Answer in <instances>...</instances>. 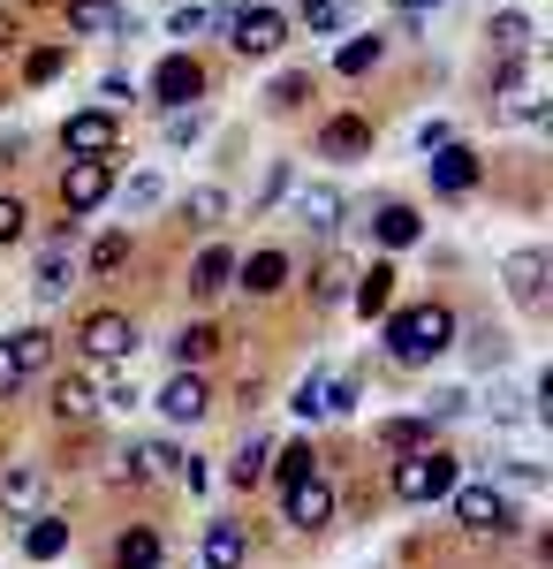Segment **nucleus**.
<instances>
[{
    "mask_svg": "<svg viewBox=\"0 0 553 569\" xmlns=\"http://www.w3.org/2000/svg\"><path fill=\"white\" fill-rule=\"evenodd\" d=\"M455 335H463V319H455V305H440V297L386 311V357L410 365V372L432 365V357H448V350H455Z\"/></svg>",
    "mask_w": 553,
    "mask_h": 569,
    "instance_id": "obj_1",
    "label": "nucleus"
},
{
    "mask_svg": "<svg viewBox=\"0 0 553 569\" xmlns=\"http://www.w3.org/2000/svg\"><path fill=\"white\" fill-rule=\"evenodd\" d=\"M463 479V463H455V448H410V456H394V471H386V493L394 501H410V509H432V501H448Z\"/></svg>",
    "mask_w": 553,
    "mask_h": 569,
    "instance_id": "obj_2",
    "label": "nucleus"
},
{
    "mask_svg": "<svg viewBox=\"0 0 553 569\" xmlns=\"http://www.w3.org/2000/svg\"><path fill=\"white\" fill-rule=\"evenodd\" d=\"M448 501H455V525H463L470 539H509V531H515V501L501 493V486H485V479L463 486V479H455Z\"/></svg>",
    "mask_w": 553,
    "mask_h": 569,
    "instance_id": "obj_3",
    "label": "nucleus"
},
{
    "mask_svg": "<svg viewBox=\"0 0 553 569\" xmlns=\"http://www.w3.org/2000/svg\"><path fill=\"white\" fill-rule=\"evenodd\" d=\"M137 319L129 311H114V305H99V311H84L77 319V350L91 357V365H122V357H137Z\"/></svg>",
    "mask_w": 553,
    "mask_h": 569,
    "instance_id": "obj_4",
    "label": "nucleus"
},
{
    "mask_svg": "<svg viewBox=\"0 0 553 569\" xmlns=\"http://www.w3.org/2000/svg\"><path fill=\"white\" fill-rule=\"evenodd\" d=\"M61 152H69V160H114V152H122V122H114V107H84V114H69V122H61Z\"/></svg>",
    "mask_w": 553,
    "mask_h": 569,
    "instance_id": "obj_5",
    "label": "nucleus"
},
{
    "mask_svg": "<svg viewBox=\"0 0 553 569\" xmlns=\"http://www.w3.org/2000/svg\"><path fill=\"white\" fill-rule=\"evenodd\" d=\"M228 46H235L243 61H265V53H281V46H289V16H281V8H235Z\"/></svg>",
    "mask_w": 553,
    "mask_h": 569,
    "instance_id": "obj_6",
    "label": "nucleus"
},
{
    "mask_svg": "<svg viewBox=\"0 0 553 569\" xmlns=\"http://www.w3.org/2000/svg\"><path fill=\"white\" fill-rule=\"evenodd\" d=\"M114 198V160H69L61 168V213H99Z\"/></svg>",
    "mask_w": 553,
    "mask_h": 569,
    "instance_id": "obj_7",
    "label": "nucleus"
},
{
    "mask_svg": "<svg viewBox=\"0 0 553 569\" xmlns=\"http://www.w3.org/2000/svg\"><path fill=\"white\" fill-rule=\"evenodd\" d=\"M281 517H289L296 531H326V525H334V479L311 471V479L281 486Z\"/></svg>",
    "mask_w": 553,
    "mask_h": 569,
    "instance_id": "obj_8",
    "label": "nucleus"
},
{
    "mask_svg": "<svg viewBox=\"0 0 553 569\" xmlns=\"http://www.w3.org/2000/svg\"><path fill=\"white\" fill-rule=\"evenodd\" d=\"M205 410H213V388H205V372H198V365H174V380L160 388V418H168V426H198Z\"/></svg>",
    "mask_w": 553,
    "mask_h": 569,
    "instance_id": "obj_9",
    "label": "nucleus"
},
{
    "mask_svg": "<svg viewBox=\"0 0 553 569\" xmlns=\"http://www.w3.org/2000/svg\"><path fill=\"white\" fill-rule=\"evenodd\" d=\"M546 273H553V251H539V243L509 251V266H501V281H509V297H515L523 311L546 305Z\"/></svg>",
    "mask_w": 553,
    "mask_h": 569,
    "instance_id": "obj_10",
    "label": "nucleus"
},
{
    "mask_svg": "<svg viewBox=\"0 0 553 569\" xmlns=\"http://www.w3.org/2000/svg\"><path fill=\"white\" fill-rule=\"evenodd\" d=\"M198 555H205V569H251V525L213 517V525H205V539H198Z\"/></svg>",
    "mask_w": 553,
    "mask_h": 569,
    "instance_id": "obj_11",
    "label": "nucleus"
},
{
    "mask_svg": "<svg viewBox=\"0 0 553 569\" xmlns=\"http://www.w3.org/2000/svg\"><path fill=\"white\" fill-rule=\"evenodd\" d=\"M152 99H168V107H198V99H205V69H198L190 53H168V61L152 69Z\"/></svg>",
    "mask_w": 553,
    "mask_h": 569,
    "instance_id": "obj_12",
    "label": "nucleus"
},
{
    "mask_svg": "<svg viewBox=\"0 0 553 569\" xmlns=\"http://www.w3.org/2000/svg\"><path fill=\"white\" fill-rule=\"evenodd\" d=\"M425 168H432V190H448V198H463V190H477V152L470 144H432L425 152Z\"/></svg>",
    "mask_w": 553,
    "mask_h": 569,
    "instance_id": "obj_13",
    "label": "nucleus"
},
{
    "mask_svg": "<svg viewBox=\"0 0 553 569\" xmlns=\"http://www.w3.org/2000/svg\"><path fill=\"white\" fill-rule=\"evenodd\" d=\"M46 410H53V426H91V418H99V388H91V372H61Z\"/></svg>",
    "mask_w": 553,
    "mask_h": 569,
    "instance_id": "obj_14",
    "label": "nucleus"
},
{
    "mask_svg": "<svg viewBox=\"0 0 553 569\" xmlns=\"http://www.w3.org/2000/svg\"><path fill=\"white\" fill-rule=\"evenodd\" d=\"M69 39H129L122 0H69Z\"/></svg>",
    "mask_w": 553,
    "mask_h": 569,
    "instance_id": "obj_15",
    "label": "nucleus"
},
{
    "mask_svg": "<svg viewBox=\"0 0 553 569\" xmlns=\"http://www.w3.org/2000/svg\"><path fill=\"white\" fill-rule=\"evenodd\" d=\"M394 281H402V273H394V259H372L356 281H349V305L364 311V319H386V311H394Z\"/></svg>",
    "mask_w": 553,
    "mask_h": 569,
    "instance_id": "obj_16",
    "label": "nucleus"
},
{
    "mask_svg": "<svg viewBox=\"0 0 553 569\" xmlns=\"http://www.w3.org/2000/svg\"><path fill=\"white\" fill-rule=\"evenodd\" d=\"M372 440H380L386 456H410V448H432V440H440V418H432V410H410V418H380V426H372Z\"/></svg>",
    "mask_w": 553,
    "mask_h": 569,
    "instance_id": "obj_17",
    "label": "nucleus"
},
{
    "mask_svg": "<svg viewBox=\"0 0 553 569\" xmlns=\"http://www.w3.org/2000/svg\"><path fill=\"white\" fill-rule=\"evenodd\" d=\"M319 152H326V160H364V152H372V122H364V114H326V122H319Z\"/></svg>",
    "mask_w": 553,
    "mask_h": 569,
    "instance_id": "obj_18",
    "label": "nucleus"
},
{
    "mask_svg": "<svg viewBox=\"0 0 553 569\" xmlns=\"http://www.w3.org/2000/svg\"><path fill=\"white\" fill-rule=\"evenodd\" d=\"M235 281H243V297H281L289 289V251H251V259H235Z\"/></svg>",
    "mask_w": 553,
    "mask_h": 569,
    "instance_id": "obj_19",
    "label": "nucleus"
},
{
    "mask_svg": "<svg viewBox=\"0 0 553 569\" xmlns=\"http://www.w3.org/2000/svg\"><path fill=\"white\" fill-rule=\"evenodd\" d=\"M69 281H77V251H69V228H61V236H53V243L39 251V273H31V289H39V297H69Z\"/></svg>",
    "mask_w": 553,
    "mask_h": 569,
    "instance_id": "obj_20",
    "label": "nucleus"
},
{
    "mask_svg": "<svg viewBox=\"0 0 553 569\" xmlns=\"http://www.w3.org/2000/svg\"><path fill=\"white\" fill-rule=\"evenodd\" d=\"M160 555H168V547H160V531H152V525L114 531V547H107V562H114V569H160Z\"/></svg>",
    "mask_w": 553,
    "mask_h": 569,
    "instance_id": "obj_21",
    "label": "nucleus"
},
{
    "mask_svg": "<svg viewBox=\"0 0 553 569\" xmlns=\"http://www.w3.org/2000/svg\"><path fill=\"white\" fill-rule=\"evenodd\" d=\"M228 281H235V251H228V243H205V251L190 259V297H220Z\"/></svg>",
    "mask_w": 553,
    "mask_h": 569,
    "instance_id": "obj_22",
    "label": "nucleus"
},
{
    "mask_svg": "<svg viewBox=\"0 0 553 569\" xmlns=\"http://www.w3.org/2000/svg\"><path fill=\"white\" fill-rule=\"evenodd\" d=\"M296 220L311 228V236H334V228H341V190H334V182H311V190L296 198Z\"/></svg>",
    "mask_w": 553,
    "mask_h": 569,
    "instance_id": "obj_23",
    "label": "nucleus"
},
{
    "mask_svg": "<svg viewBox=\"0 0 553 569\" xmlns=\"http://www.w3.org/2000/svg\"><path fill=\"white\" fill-rule=\"evenodd\" d=\"M372 236H380V251H410V243L425 236V220H418V206H380Z\"/></svg>",
    "mask_w": 553,
    "mask_h": 569,
    "instance_id": "obj_24",
    "label": "nucleus"
},
{
    "mask_svg": "<svg viewBox=\"0 0 553 569\" xmlns=\"http://www.w3.org/2000/svg\"><path fill=\"white\" fill-rule=\"evenodd\" d=\"M23 555H31V562H61V555H69V517H31Z\"/></svg>",
    "mask_w": 553,
    "mask_h": 569,
    "instance_id": "obj_25",
    "label": "nucleus"
},
{
    "mask_svg": "<svg viewBox=\"0 0 553 569\" xmlns=\"http://www.w3.org/2000/svg\"><path fill=\"white\" fill-rule=\"evenodd\" d=\"M8 357H16L23 380H31V372H53V335H46V327H23V335H8Z\"/></svg>",
    "mask_w": 553,
    "mask_h": 569,
    "instance_id": "obj_26",
    "label": "nucleus"
},
{
    "mask_svg": "<svg viewBox=\"0 0 553 569\" xmlns=\"http://www.w3.org/2000/svg\"><path fill=\"white\" fill-rule=\"evenodd\" d=\"M265 463H273V440H265V433H243V448L228 456V479H235V486H258V479H265Z\"/></svg>",
    "mask_w": 553,
    "mask_h": 569,
    "instance_id": "obj_27",
    "label": "nucleus"
},
{
    "mask_svg": "<svg viewBox=\"0 0 553 569\" xmlns=\"http://www.w3.org/2000/svg\"><path fill=\"white\" fill-rule=\"evenodd\" d=\"M523 46H531V16H523V8H501V16H493V53H501V61H523Z\"/></svg>",
    "mask_w": 553,
    "mask_h": 569,
    "instance_id": "obj_28",
    "label": "nucleus"
},
{
    "mask_svg": "<svg viewBox=\"0 0 553 569\" xmlns=\"http://www.w3.org/2000/svg\"><path fill=\"white\" fill-rule=\"evenodd\" d=\"M265 471H273L281 486H296V479L319 471V448H311V440H289V448H273V463H265Z\"/></svg>",
    "mask_w": 553,
    "mask_h": 569,
    "instance_id": "obj_29",
    "label": "nucleus"
},
{
    "mask_svg": "<svg viewBox=\"0 0 553 569\" xmlns=\"http://www.w3.org/2000/svg\"><path fill=\"white\" fill-rule=\"evenodd\" d=\"M61 69H69V39H53V46H31V53H23V84H53Z\"/></svg>",
    "mask_w": 553,
    "mask_h": 569,
    "instance_id": "obj_30",
    "label": "nucleus"
},
{
    "mask_svg": "<svg viewBox=\"0 0 553 569\" xmlns=\"http://www.w3.org/2000/svg\"><path fill=\"white\" fill-rule=\"evenodd\" d=\"M213 350H220V327H213V319H198V327H182V335H174V365H205Z\"/></svg>",
    "mask_w": 553,
    "mask_h": 569,
    "instance_id": "obj_31",
    "label": "nucleus"
},
{
    "mask_svg": "<svg viewBox=\"0 0 553 569\" xmlns=\"http://www.w3.org/2000/svg\"><path fill=\"white\" fill-rule=\"evenodd\" d=\"M303 99H311V69H281L273 91H265V107H273V114H296Z\"/></svg>",
    "mask_w": 553,
    "mask_h": 569,
    "instance_id": "obj_32",
    "label": "nucleus"
},
{
    "mask_svg": "<svg viewBox=\"0 0 553 569\" xmlns=\"http://www.w3.org/2000/svg\"><path fill=\"white\" fill-rule=\"evenodd\" d=\"M39 486H46L39 463H16V471H0V501H8V509H23V501H39Z\"/></svg>",
    "mask_w": 553,
    "mask_h": 569,
    "instance_id": "obj_33",
    "label": "nucleus"
},
{
    "mask_svg": "<svg viewBox=\"0 0 553 569\" xmlns=\"http://www.w3.org/2000/svg\"><path fill=\"white\" fill-rule=\"evenodd\" d=\"M380 53H386L380 31H372V39H349V46L334 53V69H341V77H364V69H380Z\"/></svg>",
    "mask_w": 553,
    "mask_h": 569,
    "instance_id": "obj_34",
    "label": "nucleus"
},
{
    "mask_svg": "<svg viewBox=\"0 0 553 569\" xmlns=\"http://www.w3.org/2000/svg\"><path fill=\"white\" fill-rule=\"evenodd\" d=\"M182 213L198 220V228H220V213H228V190H220V182H198V190L182 198Z\"/></svg>",
    "mask_w": 553,
    "mask_h": 569,
    "instance_id": "obj_35",
    "label": "nucleus"
},
{
    "mask_svg": "<svg viewBox=\"0 0 553 569\" xmlns=\"http://www.w3.org/2000/svg\"><path fill=\"white\" fill-rule=\"evenodd\" d=\"M341 16H349V0H303V8H296V23H303V31H319V39L341 31Z\"/></svg>",
    "mask_w": 553,
    "mask_h": 569,
    "instance_id": "obj_36",
    "label": "nucleus"
},
{
    "mask_svg": "<svg viewBox=\"0 0 553 569\" xmlns=\"http://www.w3.org/2000/svg\"><path fill=\"white\" fill-rule=\"evenodd\" d=\"M289 410H296V418H326V372H303L296 395H289Z\"/></svg>",
    "mask_w": 553,
    "mask_h": 569,
    "instance_id": "obj_37",
    "label": "nucleus"
},
{
    "mask_svg": "<svg viewBox=\"0 0 553 569\" xmlns=\"http://www.w3.org/2000/svg\"><path fill=\"white\" fill-rule=\"evenodd\" d=\"M349 266H319V281H311V305H349Z\"/></svg>",
    "mask_w": 553,
    "mask_h": 569,
    "instance_id": "obj_38",
    "label": "nucleus"
},
{
    "mask_svg": "<svg viewBox=\"0 0 553 569\" xmlns=\"http://www.w3.org/2000/svg\"><path fill=\"white\" fill-rule=\"evenodd\" d=\"M463 342H470V357H477V365H509V335H501V327H470Z\"/></svg>",
    "mask_w": 553,
    "mask_h": 569,
    "instance_id": "obj_39",
    "label": "nucleus"
},
{
    "mask_svg": "<svg viewBox=\"0 0 553 569\" xmlns=\"http://www.w3.org/2000/svg\"><path fill=\"white\" fill-rule=\"evenodd\" d=\"M122 266H129V236L114 228V236H99V243H91V273H122Z\"/></svg>",
    "mask_w": 553,
    "mask_h": 569,
    "instance_id": "obj_40",
    "label": "nucleus"
},
{
    "mask_svg": "<svg viewBox=\"0 0 553 569\" xmlns=\"http://www.w3.org/2000/svg\"><path fill=\"white\" fill-rule=\"evenodd\" d=\"M23 228H31V206L16 190H0V243H23Z\"/></svg>",
    "mask_w": 553,
    "mask_h": 569,
    "instance_id": "obj_41",
    "label": "nucleus"
},
{
    "mask_svg": "<svg viewBox=\"0 0 553 569\" xmlns=\"http://www.w3.org/2000/svg\"><path fill=\"white\" fill-rule=\"evenodd\" d=\"M122 206H129V213H152V206H160V176H137L122 190Z\"/></svg>",
    "mask_w": 553,
    "mask_h": 569,
    "instance_id": "obj_42",
    "label": "nucleus"
},
{
    "mask_svg": "<svg viewBox=\"0 0 553 569\" xmlns=\"http://www.w3.org/2000/svg\"><path fill=\"white\" fill-rule=\"evenodd\" d=\"M425 410L440 418V426H448V418H463V410H470V395H463V388H440V395L425 402Z\"/></svg>",
    "mask_w": 553,
    "mask_h": 569,
    "instance_id": "obj_43",
    "label": "nucleus"
},
{
    "mask_svg": "<svg viewBox=\"0 0 553 569\" xmlns=\"http://www.w3.org/2000/svg\"><path fill=\"white\" fill-rule=\"evenodd\" d=\"M205 23H213V16H205V8H198V0H190V8H174V39H198V31H205Z\"/></svg>",
    "mask_w": 553,
    "mask_h": 569,
    "instance_id": "obj_44",
    "label": "nucleus"
},
{
    "mask_svg": "<svg viewBox=\"0 0 553 569\" xmlns=\"http://www.w3.org/2000/svg\"><path fill=\"white\" fill-rule=\"evenodd\" d=\"M23 395V372H16V357H8V342H0V402H16Z\"/></svg>",
    "mask_w": 553,
    "mask_h": 569,
    "instance_id": "obj_45",
    "label": "nucleus"
},
{
    "mask_svg": "<svg viewBox=\"0 0 553 569\" xmlns=\"http://www.w3.org/2000/svg\"><path fill=\"white\" fill-rule=\"evenodd\" d=\"M16 160H23V137L8 130V137H0V168H16Z\"/></svg>",
    "mask_w": 553,
    "mask_h": 569,
    "instance_id": "obj_46",
    "label": "nucleus"
},
{
    "mask_svg": "<svg viewBox=\"0 0 553 569\" xmlns=\"http://www.w3.org/2000/svg\"><path fill=\"white\" fill-rule=\"evenodd\" d=\"M425 8H440V0H402V16H425Z\"/></svg>",
    "mask_w": 553,
    "mask_h": 569,
    "instance_id": "obj_47",
    "label": "nucleus"
},
{
    "mask_svg": "<svg viewBox=\"0 0 553 569\" xmlns=\"http://www.w3.org/2000/svg\"><path fill=\"white\" fill-rule=\"evenodd\" d=\"M0 99H8V91H0Z\"/></svg>",
    "mask_w": 553,
    "mask_h": 569,
    "instance_id": "obj_48",
    "label": "nucleus"
}]
</instances>
